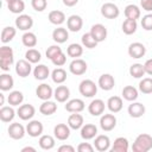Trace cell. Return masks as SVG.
<instances>
[{
  "label": "cell",
  "mask_w": 152,
  "mask_h": 152,
  "mask_svg": "<svg viewBox=\"0 0 152 152\" xmlns=\"http://www.w3.org/2000/svg\"><path fill=\"white\" fill-rule=\"evenodd\" d=\"M139 90L142 94H152V78L145 77L139 82Z\"/></svg>",
  "instance_id": "cell-45"
},
{
  "label": "cell",
  "mask_w": 152,
  "mask_h": 152,
  "mask_svg": "<svg viewBox=\"0 0 152 152\" xmlns=\"http://www.w3.org/2000/svg\"><path fill=\"white\" fill-rule=\"evenodd\" d=\"M78 91L84 97H93L97 93V86L91 80H83L78 86Z\"/></svg>",
  "instance_id": "cell-3"
},
{
  "label": "cell",
  "mask_w": 152,
  "mask_h": 152,
  "mask_svg": "<svg viewBox=\"0 0 152 152\" xmlns=\"http://www.w3.org/2000/svg\"><path fill=\"white\" fill-rule=\"evenodd\" d=\"M51 62H52V64L56 65V66H62V65H64L65 62H66V56H65V55L63 53V51H62L61 53H58L57 56H55V57L51 59Z\"/></svg>",
  "instance_id": "cell-50"
},
{
  "label": "cell",
  "mask_w": 152,
  "mask_h": 152,
  "mask_svg": "<svg viewBox=\"0 0 152 152\" xmlns=\"http://www.w3.org/2000/svg\"><path fill=\"white\" fill-rule=\"evenodd\" d=\"M15 26L20 31H28L33 26V19L28 14H19L15 19Z\"/></svg>",
  "instance_id": "cell-9"
},
{
  "label": "cell",
  "mask_w": 152,
  "mask_h": 152,
  "mask_svg": "<svg viewBox=\"0 0 152 152\" xmlns=\"http://www.w3.org/2000/svg\"><path fill=\"white\" fill-rule=\"evenodd\" d=\"M87 69H88V65H87L86 61H83L81 58H74V61L69 64L70 72L76 76H81V75L86 74Z\"/></svg>",
  "instance_id": "cell-5"
},
{
  "label": "cell",
  "mask_w": 152,
  "mask_h": 152,
  "mask_svg": "<svg viewBox=\"0 0 152 152\" xmlns=\"http://www.w3.org/2000/svg\"><path fill=\"white\" fill-rule=\"evenodd\" d=\"M141 26L146 31H152V13H148L142 17L141 19Z\"/></svg>",
  "instance_id": "cell-49"
},
{
  "label": "cell",
  "mask_w": 152,
  "mask_h": 152,
  "mask_svg": "<svg viewBox=\"0 0 152 152\" xmlns=\"http://www.w3.org/2000/svg\"><path fill=\"white\" fill-rule=\"evenodd\" d=\"M145 74L146 72H145V69H144V64L135 63V64H132L129 66V75L133 76L134 78H141Z\"/></svg>",
  "instance_id": "cell-43"
},
{
  "label": "cell",
  "mask_w": 152,
  "mask_h": 152,
  "mask_svg": "<svg viewBox=\"0 0 152 152\" xmlns=\"http://www.w3.org/2000/svg\"><path fill=\"white\" fill-rule=\"evenodd\" d=\"M144 69H145V72L147 75H151L152 76V58L147 59L145 63H144Z\"/></svg>",
  "instance_id": "cell-53"
},
{
  "label": "cell",
  "mask_w": 152,
  "mask_h": 152,
  "mask_svg": "<svg viewBox=\"0 0 152 152\" xmlns=\"http://www.w3.org/2000/svg\"><path fill=\"white\" fill-rule=\"evenodd\" d=\"M58 152H75V147L71 145H62L58 147Z\"/></svg>",
  "instance_id": "cell-54"
},
{
  "label": "cell",
  "mask_w": 152,
  "mask_h": 152,
  "mask_svg": "<svg viewBox=\"0 0 152 152\" xmlns=\"http://www.w3.org/2000/svg\"><path fill=\"white\" fill-rule=\"evenodd\" d=\"M31 6L37 12H43L48 7V0H31Z\"/></svg>",
  "instance_id": "cell-47"
},
{
  "label": "cell",
  "mask_w": 152,
  "mask_h": 152,
  "mask_svg": "<svg viewBox=\"0 0 152 152\" xmlns=\"http://www.w3.org/2000/svg\"><path fill=\"white\" fill-rule=\"evenodd\" d=\"M104 107H106V104H104V102H103L101 99H95V100H93V101L89 103V106H88V112H89L93 116H100V115L103 114Z\"/></svg>",
  "instance_id": "cell-17"
},
{
  "label": "cell",
  "mask_w": 152,
  "mask_h": 152,
  "mask_svg": "<svg viewBox=\"0 0 152 152\" xmlns=\"http://www.w3.org/2000/svg\"><path fill=\"white\" fill-rule=\"evenodd\" d=\"M13 106H2L0 109V120L2 122H11L15 116V110L12 108Z\"/></svg>",
  "instance_id": "cell-30"
},
{
  "label": "cell",
  "mask_w": 152,
  "mask_h": 152,
  "mask_svg": "<svg viewBox=\"0 0 152 152\" xmlns=\"http://www.w3.org/2000/svg\"><path fill=\"white\" fill-rule=\"evenodd\" d=\"M53 96H55L57 102H61V103L66 102L69 100V97H70V90H69V88L66 86H62L61 84L53 90Z\"/></svg>",
  "instance_id": "cell-21"
},
{
  "label": "cell",
  "mask_w": 152,
  "mask_h": 152,
  "mask_svg": "<svg viewBox=\"0 0 152 152\" xmlns=\"http://www.w3.org/2000/svg\"><path fill=\"white\" fill-rule=\"evenodd\" d=\"M51 78L56 84H62L66 81V71L63 68H57L51 72Z\"/></svg>",
  "instance_id": "cell-37"
},
{
  "label": "cell",
  "mask_w": 152,
  "mask_h": 152,
  "mask_svg": "<svg viewBox=\"0 0 152 152\" xmlns=\"http://www.w3.org/2000/svg\"><path fill=\"white\" fill-rule=\"evenodd\" d=\"M97 86L102 89V90H112L115 86V80L114 77L110 75V74H103L99 77V82H97Z\"/></svg>",
  "instance_id": "cell-18"
},
{
  "label": "cell",
  "mask_w": 152,
  "mask_h": 152,
  "mask_svg": "<svg viewBox=\"0 0 152 152\" xmlns=\"http://www.w3.org/2000/svg\"><path fill=\"white\" fill-rule=\"evenodd\" d=\"M70 127L69 125H65V124H57L53 128V134H55V138L57 140H61V141H64L66 140L69 137H70Z\"/></svg>",
  "instance_id": "cell-13"
},
{
  "label": "cell",
  "mask_w": 152,
  "mask_h": 152,
  "mask_svg": "<svg viewBox=\"0 0 152 152\" xmlns=\"http://www.w3.org/2000/svg\"><path fill=\"white\" fill-rule=\"evenodd\" d=\"M124 13H125L126 19H133V20L139 19L140 15H141V11H140V8H139L137 5H134V4H129V5H127V6L125 7Z\"/></svg>",
  "instance_id": "cell-28"
},
{
  "label": "cell",
  "mask_w": 152,
  "mask_h": 152,
  "mask_svg": "<svg viewBox=\"0 0 152 152\" xmlns=\"http://www.w3.org/2000/svg\"><path fill=\"white\" fill-rule=\"evenodd\" d=\"M146 53V48L142 43L139 42H134L132 44H129L128 46V55L132 58H141L144 57Z\"/></svg>",
  "instance_id": "cell-10"
},
{
  "label": "cell",
  "mask_w": 152,
  "mask_h": 152,
  "mask_svg": "<svg viewBox=\"0 0 152 152\" xmlns=\"http://www.w3.org/2000/svg\"><path fill=\"white\" fill-rule=\"evenodd\" d=\"M32 63H30L27 59H19L15 63V72L20 77H27L32 71Z\"/></svg>",
  "instance_id": "cell-11"
},
{
  "label": "cell",
  "mask_w": 152,
  "mask_h": 152,
  "mask_svg": "<svg viewBox=\"0 0 152 152\" xmlns=\"http://www.w3.org/2000/svg\"><path fill=\"white\" fill-rule=\"evenodd\" d=\"M128 114H129V116H132V118H135V119H138V118H141L144 114H145V112H146V108H145V106L142 104V103H140V102H132L129 106H128Z\"/></svg>",
  "instance_id": "cell-22"
},
{
  "label": "cell",
  "mask_w": 152,
  "mask_h": 152,
  "mask_svg": "<svg viewBox=\"0 0 152 152\" xmlns=\"http://www.w3.org/2000/svg\"><path fill=\"white\" fill-rule=\"evenodd\" d=\"M21 42H23L24 46L31 49V48H34V46L37 45L38 39H37V36H36L33 32L27 31V32H25V33L23 34V37H21Z\"/></svg>",
  "instance_id": "cell-35"
},
{
  "label": "cell",
  "mask_w": 152,
  "mask_h": 152,
  "mask_svg": "<svg viewBox=\"0 0 152 152\" xmlns=\"http://www.w3.org/2000/svg\"><path fill=\"white\" fill-rule=\"evenodd\" d=\"M151 148H152V135L147 133L139 134L132 145L133 152H147Z\"/></svg>",
  "instance_id": "cell-1"
},
{
  "label": "cell",
  "mask_w": 152,
  "mask_h": 152,
  "mask_svg": "<svg viewBox=\"0 0 152 152\" xmlns=\"http://www.w3.org/2000/svg\"><path fill=\"white\" fill-rule=\"evenodd\" d=\"M64 108L69 113H81L82 110H84L86 104H84V101L81 99H72L66 101Z\"/></svg>",
  "instance_id": "cell-16"
},
{
  "label": "cell",
  "mask_w": 152,
  "mask_h": 152,
  "mask_svg": "<svg viewBox=\"0 0 152 152\" xmlns=\"http://www.w3.org/2000/svg\"><path fill=\"white\" fill-rule=\"evenodd\" d=\"M25 59H27V61H28L30 63H32V64H36V63H38V62L42 59V55H40V52H39L38 50L31 48V49H28V50L26 51V53H25Z\"/></svg>",
  "instance_id": "cell-44"
},
{
  "label": "cell",
  "mask_w": 152,
  "mask_h": 152,
  "mask_svg": "<svg viewBox=\"0 0 152 152\" xmlns=\"http://www.w3.org/2000/svg\"><path fill=\"white\" fill-rule=\"evenodd\" d=\"M68 125L71 129H81V127L84 125V119L80 113H72L68 118Z\"/></svg>",
  "instance_id": "cell-25"
},
{
  "label": "cell",
  "mask_w": 152,
  "mask_h": 152,
  "mask_svg": "<svg viewBox=\"0 0 152 152\" xmlns=\"http://www.w3.org/2000/svg\"><path fill=\"white\" fill-rule=\"evenodd\" d=\"M44 131V126L38 120H31L26 126V133L32 138H38L42 135Z\"/></svg>",
  "instance_id": "cell-8"
},
{
  "label": "cell",
  "mask_w": 152,
  "mask_h": 152,
  "mask_svg": "<svg viewBox=\"0 0 152 152\" xmlns=\"http://www.w3.org/2000/svg\"><path fill=\"white\" fill-rule=\"evenodd\" d=\"M140 6L146 12H152V0H140Z\"/></svg>",
  "instance_id": "cell-52"
},
{
  "label": "cell",
  "mask_w": 152,
  "mask_h": 152,
  "mask_svg": "<svg viewBox=\"0 0 152 152\" xmlns=\"http://www.w3.org/2000/svg\"><path fill=\"white\" fill-rule=\"evenodd\" d=\"M97 134V127L94 124H86L81 127V137L84 140L94 139Z\"/></svg>",
  "instance_id": "cell-23"
},
{
  "label": "cell",
  "mask_w": 152,
  "mask_h": 152,
  "mask_svg": "<svg viewBox=\"0 0 152 152\" xmlns=\"http://www.w3.org/2000/svg\"><path fill=\"white\" fill-rule=\"evenodd\" d=\"M128 148H129V144H128L127 138L119 137L114 140V142L110 147V151L112 152H127Z\"/></svg>",
  "instance_id": "cell-24"
},
{
  "label": "cell",
  "mask_w": 152,
  "mask_h": 152,
  "mask_svg": "<svg viewBox=\"0 0 152 152\" xmlns=\"http://www.w3.org/2000/svg\"><path fill=\"white\" fill-rule=\"evenodd\" d=\"M14 86V80L10 74H2L0 75V89L2 91L11 90Z\"/></svg>",
  "instance_id": "cell-33"
},
{
  "label": "cell",
  "mask_w": 152,
  "mask_h": 152,
  "mask_svg": "<svg viewBox=\"0 0 152 152\" xmlns=\"http://www.w3.org/2000/svg\"><path fill=\"white\" fill-rule=\"evenodd\" d=\"M36 95L38 99L43 100V101H46V100H50L51 96L53 95V90L51 88V86L46 84V83H42L37 87L36 89Z\"/></svg>",
  "instance_id": "cell-19"
},
{
  "label": "cell",
  "mask_w": 152,
  "mask_h": 152,
  "mask_svg": "<svg viewBox=\"0 0 152 152\" xmlns=\"http://www.w3.org/2000/svg\"><path fill=\"white\" fill-rule=\"evenodd\" d=\"M7 132H8V135L12 139L19 140V139H23L24 138V135L26 133V128L21 124H19V122H13V124H11L8 126Z\"/></svg>",
  "instance_id": "cell-7"
},
{
  "label": "cell",
  "mask_w": 152,
  "mask_h": 152,
  "mask_svg": "<svg viewBox=\"0 0 152 152\" xmlns=\"http://www.w3.org/2000/svg\"><path fill=\"white\" fill-rule=\"evenodd\" d=\"M138 28V24H137V20H133V19H126L124 23H122V32L127 36H131L133 34Z\"/></svg>",
  "instance_id": "cell-39"
},
{
  "label": "cell",
  "mask_w": 152,
  "mask_h": 152,
  "mask_svg": "<svg viewBox=\"0 0 152 152\" xmlns=\"http://www.w3.org/2000/svg\"><path fill=\"white\" fill-rule=\"evenodd\" d=\"M4 102H5V96L4 94H0V106H4Z\"/></svg>",
  "instance_id": "cell-57"
},
{
  "label": "cell",
  "mask_w": 152,
  "mask_h": 152,
  "mask_svg": "<svg viewBox=\"0 0 152 152\" xmlns=\"http://www.w3.org/2000/svg\"><path fill=\"white\" fill-rule=\"evenodd\" d=\"M81 39H82V45H83L84 48H87V49H94V48H96V45L99 44V43L94 39V37L91 36L90 32L84 33Z\"/></svg>",
  "instance_id": "cell-46"
},
{
  "label": "cell",
  "mask_w": 152,
  "mask_h": 152,
  "mask_svg": "<svg viewBox=\"0 0 152 152\" xmlns=\"http://www.w3.org/2000/svg\"><path fill=\"white\" fill-rule=\"evenodd\" d=\"M138 94H139L138 89L134 88L133 86H126L122 89V97L127 101H131V102H133L138 99V96H139Z\"/></svg>",
  "instance_id": "cell-34"
},
{
  "label": "cell",
  "mask_w": 152,
  "mask_h": 152,
  "mask_svg": "<svg viewBox=\"0 0 152 152\" xmlns=\"http://www.w3.org/2000/svg\"><path fill=\"white\" fill-rule=\"evenodd\" d=\"M38 142H39L40 148H43V150H52L55 147V144H56L55 138L51 137V135H49V134L40 135Z\"/></svg>",
  "instance_id": "cell-36"
},
{
  "label": "cell",
  "mask_w": 152,
  "mask_h": 152,
  "mask_svg": "<svg viewBox=\"0 0 152 152\" xmlns=\"http://www.w3.org/2000/svg\"><path fill=\"white\" fill-rule=\"evenodd\" d=\"M77 2H78V0H63V4H64L66 7H72V6H75Z\"/></svg>",
  "instance_id": "cell-55"
},
{
  "label": "cell",
  "mask_w": 152,
  "mask_h": 152,
  "mask_svg": "<svg viewBox=\"0 0 152 152\" xmlns=\"http://www.w3.org/2000/svg\"><path fill=\"white\" fill-rule=\"evenodd\" d=\"M101 14L107 19H115L120 14L119 7L113 2H106L101 6Z\"/></svg>",
  "instance_id": "cell-4"
},
{
  "label": "cell",
  "mask_w": 152,
  "mask_h": 152,
  "mask_svg": "<svg viewBox=\"0 0 152 152\" xmlns=\"http://www.w3.org/2000/svg\"><path fill=\"white\" fill-rule=\"evenodd\" d=\"M14 62V53L12 48L10 46H1L0 48V68L4 71H8L11 65Z\"/></svg>",
  "instance_id": "cell-2"
},
{
  "label": "cell",
  "mask_w": 152,
  "mask_h": 152,
  "mask_svg": "<svg viewBox=\"0 0 152 152\" xmlns=\"http://www.w3.org/2000/svg\"><path fill=\"white\" fill-rule=\"evenodd\" d=\"M56 110H57V104H56V102L50 101V100L44 101V102L39 106V112H40L43 115H52V114L56 113Z\"/></svg>",
  "instance_id": "cell-31"
},
{
  "label": "cell",
  "mask_w": 152,
  "mask_h": 152,
  "mask_svg": "<svg viewBox=\"0 0 152 152\" xmlns=\"http://www.w3.org/2000/svg\"><path fill=\"white\" fill-rule=\"evenodd\" d=\"M34 114H36V108L32 104H30V103L20 104L19 108H18V110H17V115L21 120H24V121L31 120L34 116Z\"/></svg>",
  "instance_id": "cell-6"
},
{
  "label": "cell",
  "mask_w": 152,
  "mask_h": 152,
  "mask_svg": "<svg viewBox=\"0 0 152 152\" xmlns=\"http://www.w3.org/2000/svg\"><path fill=\"white\" fill-rule=\"evenodd\" d=\"M33 76H34L36 80L44 81L50 76V70L45 64H38L33 69Z\"/></svg>",
  "instance_id": "cell-29"
},
{
  "label": "cell",
  "mask_w": 152,
  "mask_h": 152,
  "mask_svg": "<svg viewBox=\"0 0 152 152\" xmlns=\"http://www.w3.org/2000/svg\"><path fill=\"white\" fill-rule=\"evenodd\" d=\"M90 33H91V36L94 37V39L97 43H101V42H103L107 38V28L102 24L93 25L91 28H90Z\"/></svg>",
  "instance_id": "cell-15"
},
{
  "label": "cell",
  "mask_w": 152,
  "mask_h": 152,
  "mask_svg": "<svg viewBox=\"0 0 152 152\" xmlns=\"http://www.w3.org/2000/svg\"><path fill=\"white\" fill-rule=\"evenodd\" d=\"M100 126L103 131L109 132L116 126V118L113 114H102L100 118Z\"/></svg>",
  "instance_id": "cell-12"
},
{
  "label": "cell",
  "mask_w": 152,
  "mask_h": 152,
  "mask_svg": "<svg viewBox=\"0 0 152 152\" xmlns=\"http://www.w3.org/2000/svg\"><path fill=\"white\" fill-rule=\"evenodd\" d=\"M83 26V19L80 15L72 14L66 19V27L71 32H78Z\"/></svg>",
  "instance_id": "cell-20"
},
{
  "label": "cell",
  "mask_w": 152,
  "mask_h": 152,
  "mask_svg": "<svg viewBox=\"0 0 152 152\" xmlns=\"http://www.w3.org/2000/svg\"><path fill=\"white\" fill-rule=\"evenodd\" d=\"M62 52V48H59L58 45H51V46H49L48 48V50H46V57L51 61L55 56H57L58 53H61Z\"/></svg>",
  "instance_id": "cell-48"
},
{
  "label": "cell",
  "mask_w": 152,
  "mask_h": 152,
  "mask_svg": "<svg viewBox=\"0 0 152 152\" xmlns=\"http://www.w3.org/2000/svg\"><path fill=\"white\" fill-rule=\"evenodd\" d=\"M66 53L69 57H72V58H78L82 56L83 53V46L81 44H77V43H72L68 46L66 49Z\"/></svg>",
  "instance_id": "cell-40"
},
{
  "label": "cell",
  "mask_w": 152,
  "mask_h": 152,
  "mask_svg": "<svg viewBox=\"0 0 152 152\" xmlns=\"http://www.w3.org/2000/svg\"><path fill=\"white\" fill-rule=\"evenodd\" d=\"M106 104H107V108L112 113H119L122 109L124 102H122V99L120 96H110L107 100V103Z\"/></svg>",
  "instance_id": "cell-26"
},
{
  "label": "cell",
  "mask_w": 152,
  "mask_h": 152,
  "mask_svg": "<svg viewBox=\"0 0 152 152\" xmlns=\"http://www.w3.org/2000/svg\"><path fill=\"white\" fill-rule=\"evenodd\" d=\"M7 101L11 106H19L24 101V95L19 90H13V91L10 93V95L7 97Z\"/></svg>",
  "instance_id": "cell-41"
},
{
  "label": "cell",
  "mask_w": 152,
  "mask_h": 152,
  "mask_svg": "<svg viewBox=\"0 0 152 152\" xmlns=\"http://www.w3.org/2000/svg\"><path fill=\"white\" fill-rule=\"evenodd\" d=\"M15 34H17V30H15L14 27H12V26H6V27H4L2 31H1V42H2L4 44L10 43V42L15 37Z\"/></svg>",
  "instance_id": "cell-38"
},
{
  "label": "cell",
  "mask_w": 152,
  "mask_h": 152,
  "mask_svg": "<svg viewBox=\"0 0 152 152\" xmlns=\"http://www.w3.org/2000/svg\"><path fill=\"white\" fill-rule=\"evenodd\" d=\"M94 146H91L89 142H81L77 146V151L78 152H93L94 151Z\"/></svg>",
  "instance_id": "cell-51"
},
{
  "label": "cell",
  "mask_w": 152,
  "mask_h": 152,
  "mask_svg": "<svg viewBox=\"0 0 152 152\" xmlns=\"http://www.w3.org/2000/svg\"><path fill=\"white\" fill-rule=\"evenodd\" d=\"M26 151L36 152V148H34V147H31V146H26V147H23V148H21V152H26Z\"/></svg>",
  "instance_id": "cell-56"
},
{
  "label": "cell",
  "mask_w": 152,
  "mask_h": 152,
  "mask_svg": "<svg viewBox=\"0 0 152 152\" xmlns=\"http://www.w3.org/2000/svg\"><path fill=\"white\" fill-rule=\"evenodd\" d=\"M7 7H8L10 12H12L14 14H20L25 10V2L23 0H14V1L8 2Z\"/></svg>",
  "instance_id": "cell-42"
},
{
  "label": "cell",
  "mask_w": 152,
  "mask_h": 152,
  "mask_svg": "<svg viewBox=\"0 0 152 152\" xmlns=\"http://www.w3.org/2000/svg\"><path fill=\"white\" fill-rule=\"evenodd\" d=\"M48 18H49V21L53 25H62L65 21V14L62 11H58V10L51 11L49 13Z\"/></svg>",
  "instance_id": "cell-32"
},
{
  "label": "cell",
  "mask_w": 152,
  "mask_h": 152,
  "mask_svg": "<svg viewBox=\"0 0 152 152\" xmlns=\"http://www.w3.org/2000/svg\"><path fill=\"white\" fill-rule=\"evenodd\" d=\"M6 1H7V4H8V2H11V1H14V0H6Z\"/></svg>",
  "instance_id": "cell-58"
},
{
  "label": "cell",
  "mask_w": 152,
  "mask_h": 152,
  "mask_svg": "<svg viewBox=\"0 0 152 152\" xmlns=\"http://www.w3.org/2000/svg\"><path fill=\"white\" fill-rule=\"evenodd\" d=\"M69 38V32L66 28L64 27H57L53 30L52 32V39L57 43V44H63L68 40Z\"/></svg>",
  "instance_id": "cell-27"
},
{
  "label": "cell",
  "mask_w": 152,
  "mask_h": 152,
  "mask_svg": "<svg viewBox=\"0 0 152 152\" xmlns=\"http://www.w3.org/2000/svg\"><path fill=\"white\" fill-rule=\"evenodd\" d=\"M94 147H95V150H97L100 152L108 151L110 148V139H109V137L104 135V134L96 135L95 140H94Z\"/></svg>",
  "instance_id": "cell-14"
}]
</instances>
